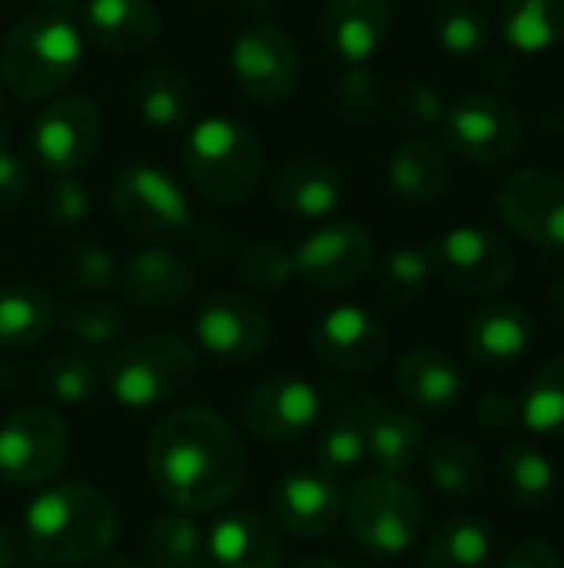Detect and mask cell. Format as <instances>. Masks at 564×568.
<instances>
[{"mask_svg": "<svg viewBox=\"0 0 564 568\" xmlns=\"http://www.w3.org/2000/svg\"><path fill=\"white\" fill-rule=\"evenodd\" d=\"M153 489L180 513L223 509L246 483V446L236 429L206 406L166 413L146 443Z\"/></svg>", "mask_w": 564, "mask_h": 568, "instance_id": "obj_1", "label": "cell"}, {"mask_svg": "<svg viewBox=\"0 0 564 568\" xmlns=\"http://www.w3.org/2000/svg\"><path fill=\"white\" fill-rule=\"evenodd\" d=\"M116 532V506L90 483L47 486L23 509V546L40 566H93L110 556Z\"/></svg>", "mask_w": 564, "mask_h": 568, "instance_id": "obj_2", "label": "cell"}, {"mask_svg": "<svg viewBox=\"0 0 564 568\" xmlns=\"http://www.w3.org/2000/svg\"><path fill=\"white\" fill-rule=\"evenodd\" d=\"M83 67V33L63 13L17 20L0 43V83L20 100L60 97Z\"/></svg>", "mask_w": 564, "mask_h": 568, "instance_id": "obj_3", "label": "cell"}, {"mask_svg": "<svg viewBox=\"0 0 564 568\" xmlns=\"http://www.w3.org/2000/svg\"><path fill=\"white\" fill-rule=\"evenodd\" d=\"M183 170L189 183L216 203H243L263 180L266 156L249 123L229 113L203 116L183 140Z\"/></svg>", "mask_w": 564, "mask_h": 568, "instance_id": "obj_4", "label": "cell"}, {"mask_svg": "<svg viewBox=\"0 0 564 568\" xmlns=\"http://www.w3.org/2000/svg\"><path fill=\"white\" fill-rule=\"evenodd\" d=\"M196 346L180 333H146L103 359V386L116 406L143 413L176 399L196 376Z\"/></svg>", "mask_w": 564, "mask_h": 568, "instance_id": "obj_5", "label": "cell"}, {"mask_svg": "<svg viewBox=\"0 0 564 568\" xmlns=\"http://www.w3.org/2000/svg\"><path fill=\"white\" fill-rule=\"evenodd\" d=\"M356 546L379 559L409 552L422 532V499L399 476L376 473L362 479L342 509Z\"/></svg>", "mask_w": 564, "mask_h": 568, "instance_id": "obj_6", "label": "cell"}, {"mask_svg": "<svg viewBox=\"0 0 564 568\" xmlns=\"http://www.w3.org/2000/svg\"><path fill=\"white\" fill-rule=\"evenodd\" d=\"M110 210L130 233L143 240H173L193 230L186 190L156 163H130L110 186Z\"/></svg>", "mask_w": 564, "mask_h": 568, "instance_id": "obj_7", "label": "cell"}, {"mask_svg": "<svg viewBox=\"0 0 564 568\" xmlns=\"http://www.w3.org/2000/svg\"><path fill=\"white\" fill-rule=\"evenodd\" d=\"M229 73L246 100L259 106H276L289 100L299 87V47L279 23H249L236 33L229 47Z\"/></svg>", "mask_w": 564, "mask_h": 568, "instance_id": "obj_8", "label": "cell"}, {"mask_svg": "<svg viewBox=\"0 0 564 568\" xmlns=\"http://www.w3.org/2000/svg\"><path fill=\"white\" fill-rule=\"evenodd\" d=\"M70 426L43 409L27 406L0 423V479L10 486H43L70 459Z\"/></svg>", "mask_w": 564, "mask_h": 568, "instance_id": "obj_9", "label": "cell"}, {"mask_svg": "<svg viewBox=\"0 0 564 568\" xmlns=\"http://www.w3.org/2000/svg\"><path fill=\"white\" fill-rule=\"evenodd\" d=\"M442 133L462 160L475 166H502L519 153L525 123L509 100L495 93H469L449 103Z\"/></svg>", "mask_w": 564, "mask_h": 568, "instance_id": "obj_10", "label": "cell"}, {"mask_svg": "<svg viewBox=\"0 0 564 568\" xmlns=\"http://www.w3.org/2000/svg\"><path fill=\"white\" fill-rule=\"evenodd\" d=\"M103 140V113L90 97H53L30 123V156L63 176L83 170Z\"/></svg>", "mask_w": 564, "mask_h": 568, "instance_id": "obj_11", "label": "cell"}, {"mask_svg": "<svg viewBox=\"0 0 564 568\" xmlns=\"http://www.w3.org/2000/svg\"><path fill=\"white\" fill-rule=\"evenodd\" d=\"M435 273L465 296H489L515 280V250L485 226H455L442 233L432 246Z\"/></svg>", "mask_w": 564, "mask_h": 568, "instance_id": "obj_12", "label": "cell"}, {"mask_svg": "<svg viewBox=\"0 0 564 568\" xmlns=\"http://www.w3.org/2000/svg\"><path fill=\"white\" fill-rule=\"evenodd\" d=\"M193 333L199 349L219 359L223 366H249L266 353L273 323L269 313L249 293L219 290L206 296L196 310Z\"/></svg>", "mask_w": 564, "mask_h": 568, "instance_id": "obj_13", "label": "cell"}, {"mask_svg": "<svg viewBox=\"0 0 564 568\" xmlns=\"http://www.w3.org/2000/svg\"><path fill=\"white\" fill-rule=\"evenodd\" d=\"M376 260V243L369 230L356 220H329L312 230L299 246H293L296 276L316 290H349L356 286Z\"/></svg>", "mask_w": 564, "mask_h": 568, "instance_id": "obj_14", "label": "cell"}, {"mask_svg": "<svg viewBox=\"0 0 564 568\" xmlns=\"http://www.w3.org/2000/svg\"><path fill=\"white\" fill-rule=\"evenodd\" d=\"M322 416L319 389L302 376L259 379L243 403V426L253 439L286 446L302 439Z\"/></svg>", "mask_w": 564, "mask_h": 568, "instance_id": "obj_15", "label": "cell"}, {"mask_svg": "<svg viewBox=\"0 0 564 568\" xmlns=\"http://www.w3.org/2000/svg\"><path fill=\"white\" fill-rule=\"evenodd\" d=\"M502 220L532 246L564 253V173L529 166L499 190Z\"/></svg>", "mask_w": 564, "mask_h": 568, "instance_id": "obj_16", "label": "cell"}, {"mask_svg": "<svg viewBox=\"0 0 564 568\" xmlns=\"http://www.w3.org/2000/svg\"><path fill=\"white\" fill-rule=\"evenodd\" d=\"M342 509H346L342 486L322 466L286 473L269 496L273 526L296 539L329 536L339 526Z\"/></svg>", "mask_w": 564, "mask_h": 568, "instance_id": "obj_17", "label": "cell"}, {"mask_svg": "<svg viewBox=\"0 0 564 568\" xmlns=\"http://www.w3.org/2000/svg\"><path fill=\"white\" fill-rule=\"evenodd\" d=\"M312 349L339 373H369L389 356V329L372 310L339 303L316 320Z\"/></svg>", "mask_w": 564, "mask_h": 568, "instance_id": "obj_18", "label": "cell"}, {"mask_svg": "<svg viewBox=\"0 0 564 568\" xmlns=\"http://www.w3.org/2000/svg\"><path fill=\"white\" fill-rule=\"evenodd\" d=\"M319 33L342 63L366 67L392 33V0H329Z\"/></svg>", "mask_w": 564, "mask_h": 568, "instance_id": "obj_19", "label": "cell"}, {"mask_svg": "<svg viewBox=\"0 0 564 568\" xmlns=\"http://www.w3.org/2000/svg\"><path fill=\"white\" fill-rule=\"evenodd\" d=\"M269 196L276 210L296 220H329L342 200L346 183L339 170L319 156H289L269 183Z\"/></svg>", "mask_w": 564, "mask_h": 568, "instance_id": "obj_20", "label": "cell"}, {"mask_svg": "<svg viewBox=\"0 0 564 568\" xmlns=\"http://www.w3.org/2000/svg\"><path fill=\"white\" fill-rule=\"evenodd\" d=\"M206 556L213 568H279L283 536L259 513H226L206 529Z\"/></svg>", "mask_w": 564, "mask_h": 568, "instance_id": "obj_21", "label": "cell"}, {"mask_svg": "<svg viewBox=\"0 0 564 568\" xmlns=\"http://www.w3.org/2000/svg\"><path fill=\"white\" fill-rule=\"evenodd\" d=\"M359 416L366 433V463L386 476H406L419 466L425 453V429L412 413L382 399H366L359 403Z\"/></svg>", "mask_w": 564, "mask_h": 568, "instance_id": "obj_22", "label": "cell"}, {"mask_svg": "<svg viewBox=\"0 0 564 568\" xmlns=\"http://www.w3.org/2000/svg\"><path fill=\"white\" fill-rule=\"evenodd\" d=\"M120 290L126 300H133L136 306H176L193 293L196 273L193 263L173 250L163 246H150L140 250L126 260V266L116 276Z\"/></svg>", "mask_w": 564, "mask_h": 568, "instance_id": "obj_23", "label": "cell"}, {"mask_svg": "<svg viewBox=\"0 0 564 568\" xmlns=\"http://www.w3.org/2000/svg\"><path fill=\"white\" fill-rule=\"evenodd\" d=\"M396 389L412 409L442 416L459 406L465 379L452 356L439 349H412L396 363Z\"/></svg>", "mask_w": 564, "mask_h": 568, "instance_id": "obj_24", "label": "cell"}, {"mask_svg": "<svg viewBox=\"0 0 564 568\" xmlns=\"http://www.w3.org/2000/svg\"><path fill=\"white\" fill-rule=\"evenodd\" d=\"M535 326L529 310L519 303H489L475 310L465 323V349L485 366H512L532 346Z\"/></svg>", "mask_w": 564, "mask_h": 568, "instance_id": "obj_25", "label": "cell"}, {"mask_svg": "<svg viewBox=\"0 0 564 568\" xmlns=\"http://www.w3.org/2000/svg\"><path fill=\"white\" fill-rule=\"evenodd\" d=\"M80 17L83 33L110 53H133L160 37V13L150 0H86Z\"/></svg>", "mask_w": 564, "mask_h": 568, "instance_id": "obj_26", "label": "cell"}, {"mask_svg": "<svg viewBox=\"0 0 564 568\" xmlns=\"http://www.w3.org/2000/svg\"><path fill=\"white\" fill-rule=\"evenodd\" d=\"M389 190L406 203H432L452 183L449 150L432 136H409L396 146L386 170Z\"/></svg>", "mask_w": 564, "mask_h": 568, "instance_id": "obj_27", "label": "cell"}, {"mask_svg": "<svg viewBox=\"0 0 564 568\" xmlns=\"http://www.w3.org/2000/svg\"><path fill=\"white\" fill-rule=\"evenodd\" d=\"M57 326V303L47 290L30 283L0 286V349L17 353L47 339Z\"/></svg>", "mask_w": 564, "mask_h": 568, "instance_id": "obj_28", "label": "cell"}, {"mask_svg": "<svg viewBox=\"0 0 564 568\" xmlns=\"http://www.w3.org/2000/svg\"><path fill=\"white\" fill-rule=\"evenodd\" d=\"M499 33L522 57L558 47L564 40V0H502Z\"/></svg>", "mask_w": 564, "mask_h": 568, "instance_id": "obj_29", "label": "cell"}, {"mask_svg": "<svg viewBox=\"0 0 564 568\" xmlns=\"http://www.w3.org/2000/svg\"><path fill=\"white\" fill-rule=\"evenodd\" d=\"M495 552L492 529L472 516L445 519L425 542L419 568H489Z\"/></svg>", "mask_w": 564, "mask_h": 568, "instance_id": "obj_30", "label": "cell"}, {"mask_svg": "<svg viewBox=\"0 0 564 568\" xmlns=\"http://www.w3.org/2000/svg\"><path fill=\"white\" fill-rule=\"evenodd\" d=\"M136 113L153 130L183 126L193 113L189 77L176 67H150L136 83Z\"/></svg>", "mask_w": 564, "mask_h": 568, "instance_id": "obj_31", "label": "cell"}, {"mask_svg": "<svg viewBox=\"0 0 564 568\" xmlns=\"http://www.w3.org/2000/svg\"><path fill=\"white\" fill-rule=\"evenodd\" d=\"M502 483L512 503L525 509H545L558 493V469L548 453L532 443H512L502 453Z\"/></svg>", "mask_w": 564, "mask_h": 568, "instance_id": "obj_32", "label": "cell"}, {"mask_svg": "<svg viewBox=\"0 0 564 568\" xmlns=\"http://www.w3.org/2000/svg\"><path fill=\"white\" fill-rule=\"evenodd\" d=\"M429 479L452 499H469L485 483V459L465 436H439L429 446Z\"/></svg>", "mask_w": 564, "mask_h": 568, "instance_id": "obj_33", "label": "cell"}, {"mask_svg": "<svg viewBox=\"0 0 564 568\" xmlns=\"http://www.w3.org/2000/svg\"><path fill=\"white\" fill-rule=\"evenodd\" d=\"M432 37L449 57L469 60L492 43V20L479 0H442L432 10Z\"/></svg>", "mask_w": 564, "mask_h": 568, "instance_id": "obj_34", "label": "cell"}, {"mask_svg": "<svg viewBox=\"0 0 564 568\" xmlns=\"http://www.w3.org/2000/svg\"><path fill=\"white\" fill-rule=\"evenodd\" d=\"M519 419L532 436L564 439V356L548 359L519 399Z\"/></svg>", "mask_w": 564, "mask_h": 568, "instance_id": "obj_35", "label": "cell"}, {"mask_svg": "<svg viewBox=\"0 0 564 568\" xmlns=\"http://www.w3.org/2000/svg\"><path fill=\"white\" fill-rule=\"evenodd\" d=\"M206 556V532L189 513H166L146 532L150 568H196Z\"/></svg>", "mask_w": 564, "mask_h": 568, "instance_id": "obj_36", "label": "cell"}, {"mask_svg": "<svg viewBox=\"0 0 564 568\" xmlns=\"http://www.w3.org/2000/svg\"><path fill=\"white\" fill-rule=\"evenodd\" d=\"M435 276L429 246H396L376 266V290L389 303H416Z\"/></svg>", "mask_w": 564, "mask_h": 568, "instance_id": "obj_37", "label": "cell"}, {"mask_svg": "<svg viewBox=\"0 0 564 568\" xmlns=\"http://www.w3.org/2000/svg\"><path fill=\"white\" fill-rule=\"evenodd\" d=\"M316 456H319V466L332 476L352 473L366 463V433H362L359 406L342 409L339 416L326 419L316 439Z\"/></svg>", "mask_w": 564, "mask_h": 568, "instance_id": "obj_38", "label": "cell"}, {"mask_svg": "<svg viewBox=\"0 0 564 568\" xmlns=\"http://www.w3.org/2000/svg\"><path fill=\"white\" fill-rule=\"evenodd\" d=\"M57 323L70 333L73 343L80 346H116L126 333V313L113 303L90 300V303H73L63 313H57Z\"/></svg>", "mask_w": 564, "mask_h": 568, "instance_id": "obj_39", "label": "cell"}, {"mask_svg": "<svg viewBox=\"0 0 564 568\" xmlns=\"http://www.w3.org/2000/svg\"><path fill=\"white\" fill-rule=\"evenodd\" d=\"M96 386H100V376H96L93 363L83 359L80 353H53L43 363V389L50 399H57L63 406L90 403Z\"/></svg>", "mask_w": 564, "mask_h": 568, "instance_id": "obj_40", "label": "cell"}, {"mask_svg": "<svg viewBox=\"0 0 564 568\" xmlns=\"http://www.w3.org/2000/svg\"><path fill=\"white\" fill-rule=\"evenodd\" d=\"M236 276L253 293H276L296 276L293 250H286L279 243H253V246L243 250Z\"/></svg>", "mask_w": 564, "mask_h": 568, "instance_id": "obj_41", "label": "cell"}, {"mask_svg": "<svg viewBox=\"0 0 564 568\" xmlns=\"http://www.w3.org/2000/svg\"><path fill=\"white\" fill-rule=\"evenodd\" d=\"M66 276L83 293H106L120 276L116 256L100 243H76L66 256Z\"/></svg>", "mask_w": 564, "mask_h": 568, "instance_id": "obj_42", "label": "cell"}, {"mask_svg": "<svg viewBox=\"0 0 564 568\" xmlns=\"http://www.w3.org/2000/svg\"><path fill=\"white\" fill-rule=\"evenodd\" d=\"M43 216H47L50 226H60V230L86 223V216H90V193H86V186L73 173L57 176L47 186V193H43Z\"/></svg>", "mask_w": 564, "mask_h": 568, "instance_id": "obj_43", "label": "cell"}, {"mask_svg": "<svg viewBox=\"0 0 564 568\" xmlns=\"http://www.w3.org/2000/svg\"><path fill=\"white\" fill-rule=\"evenodd\" d=\"M379 100H382V87H379V77L366 67H349L339 83H336V103L342 106L346 116L352 120H369L376 116L379 110Z\"/></svg>", "mask_w": 564, "mask_h": 568, "instance_id": "obj_44", "label": "cell"}, {"mask_svg": "<svg viewBox=\"0 0 564 568\" xmlns=\"http://www.w3.org/2000/svg\"><path fill=\"white\" fill-rule=\"evenodd\" d=\"M445 110H449L445 97L435 87H429V83L412 80L399 93V113L406 116L409 126H442Z\"/></svg>", "mask_w": 564, "mask_h": 568, "instance_id": "obj_45", "label": "cell"}, {"mask_svg": "<svg viewBox=\"0 0 564 568\" xmlns=\"http://www.w3.org/2000/svg\"><path fill=\"white\" fill-rule=\"evenodd\" d=\"M30 186H33L30 163L20 153L0 146V213L17 210L30 196Z\"/></svg>", "mask_w": 564, "mask_h": 568, "instance_id": "obj_46", "label": "cell"}, {"mask_svg": "<svg viewBox=\"0 0 564 568\" xmlns=\"http://www.w3.org/2000/svg\"><path fill=\"white\" fill-rule=\"evenodd\" d=\"M519 419V403L505 393H482L475 403V423L489 433H505Z\"/></svg>", "mask_w": 564, "mask_h": 568, "instance_id": "obj_47", "label": "cell"}, {"mask_svg": "<svg viewBox=\"0 0 564 568\" xmlns=\"http://www.w3.org/2000/svg\"><path fill=\"white\" fill-rule=\"evenodd\" d=\"M499 568H562V556L545 539H525L509 549Z\"/></svg>", "mask_w": 564, "mask_h": 568, "instance_id": "obj_48", "label": "cell"}, {"mask_svg": "<svg viewBox=\"0 0 564 568\" xmlns=\"http://www.w3.org/2000/svg\"><path fill=\"white\" fill-rule=\"evenodd\" d=\"M20 562V539L13 536L10 526L0 523V568H17Z\"/></svg>", "mask_w": 564, "mask_h": 568, "instance_id": "obj_49", "label": "cell"}, {"mask_svg": "<svg viewBox=\"0 0 564 568\" xmlns=\"http://www.w3.org/2000/svg\"><path fill=\"white\" fill-rule=\"evenodd\" d=\"M548 306H552V313L564 323V273L562 276H555L552 286H548Z\"/></svg>", "mask_w": 564, "mask_h": 568, "instance_id": "obj_50", "label": "cell"}, {"mask_svg": "<svg viewBox=\"0 0 564 568\" xmlns=\"http://www.w3.org/2000/svg\"><path fill=\"white\" fill-rule=\"evenodd\" d=\"M293 568H349L339 559H329V556H309V559H299Z\"/></svg>", "mask_w": 564, "mask_h": 568, "instance_id": "obj_51", "label": "cell"}, {"mask_svg": "<svg viewBox=\"0 0 564 568\" xmlns=\"http://www.w3.org/2000/svg\"><path fill=\"white\" fill-rule=\"evenodd\" d=\"M43 3H47V10H50V13H63V17H66L70 10L83 7L86 0H43Z\"/></svg>", "mask_w": 564, "mask_h": 568, "instance_id": "obj_52", "label": "cell"}, {"mask_svg": "<svg viewBox=\"0 0 564 568\" xmlns=\"http://www.w3.org/2000/svg\"><path fill=\"white\" fill-rule=\"evenodd\" d=\"M90 568H143V566H136L133 559H123V556H103L100 562H93Z\"/></svg>", "mask_w": 564, "mask_h": 568, "instance_id": "obj_53", "label": "cell"}, {"mask_svg": "<svg viewBox=\"0 0 564 568\" xmlns=\"http://www.w3.org/2000/svg\"><path fill=\"white\" fill-rule=\"evenodd\" d=\"M0 133H3V100H0Z\"/></svg>", "mask_w": 564, "mask_h": 568, "instance_id": "obj_54", "label": "cell"}, {"mask_svg": "<svg viewBox=\"0 0 564 568\" xmlns=\"http://www.w3.org/2000/svg\"><path fill=\"white\" fill-rule=\"evenodd\" d=\"M196 568H213V566H206V562H203V566H196Z\"/></svg>", "mask_w": 564, "mask_h": 568, "instance_id": "obj_55", "label": "cell"}]
</instances>
